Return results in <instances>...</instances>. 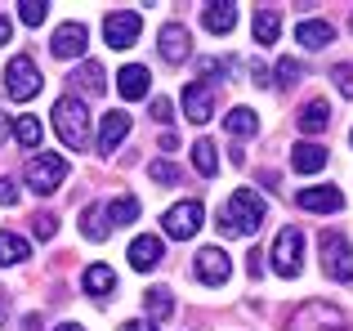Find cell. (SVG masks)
Returning a JSON list of instances; mask_svg holds the SVG:
<instances>
[{
    "label": "cell",
    "mask_w": 353,
    "mask_h": 331,
    "mask_svg": "<svg viewBox=\"0 0 353 331\" xmlns=\"http://www.w3.org/2000/svg\"><path fill=\"white\" fill-rule=\"evenodd\" d=\"M264 215H268L264 197H259L255 188H237L233 197H228L224 215H219V228H224L228 237H250V233H259Z\"/></svg>",
    "instance_id": "6da1fadb"
},
{
    "label": "cell",
    "mask_w": 353,
    "mask_h": 331,
    "mask_svg": "<svg viewBox=\"0 0 353 331\" xmlns=\"http://www.w3.org/2000/svg\"><path fill=\"white\" fill-rule=\"evenodd\" d=\"M54 130H59V139L68 143V148H85V139H90V112H85V103L72 99V94H63L59 103H54Z\"/></svg>",
    "instance_id": "7a4b0ae2"
},
{
    "label": "cell",
    "mask_w": 353,
    "mask_h": 331,
    "mask_svg": "<svg viewBox=\"0 0 353 331\" xmlns=\"http://www.w3.org/2000/svg\"><path fill=\"white\" fill-rule=\"evenodd\" d=\"M41 68H36L27 54H18V59H9V68H5V94L14 99V103H27V99H36L41 94Z\"/></svg>",
    "instance_id": "3957f363"
},
{
    "label": "cell",
    "mask_w": 353,
    "mask_h": 331,
    "mask_svg": "<svg viewBox=\"0 0 353 331\" xmlns=\"http://www.w3.org/2000/svg\"><path fill=\"white\" fill-rule=\"evenodd\" d=\"M340 327H345V314L327 300H304L286 323V331H340Z\"/></svg>",
    "instance_id": "277c9868"
},
{
    "label": "cell",
    "mask_w": 353,
    "mask_h": 331,
    "mask_svg": "<svg viewBox=\"0 0 353 331\" xmlns=\"http://www.w3.org/2000/svg\"><path fill=\"white\" fill-rule=\"evenodd\" d=\"M68 179V157L59 152H32L27 157V188L32 192H54Z\"/></svg>",
    "instance_id": "5b68a950"
},
{
    "label": "cell",
    "mask_w": 353,
    "mask_h": 331,
    "mask_svg": "<svg viewBox=\"0 0 353 331\" xmlns=\"http://www.w3.org/2000/svg\"><path fill=\"white\" fill-rule=\"evenodd\" d=\"M273 269L282 273V278H300V269H304V233L300 228H282V233H277Z\"/></svg>",
    "instance_id": "8992f818"
},
{
    "label": "cell",
    "mask_w": 353,
    "mask_h": 331,
    "mask_svg": "<svg viewBox=\"0 0 353 331\" xmlns=\"http://www.w3.org/2000/svg\"><path fill=\"white\" fill-rule=\"evenodd\" d=\"M322 269L336 282H353V246L345 233H322Z\"/></svg>",
    "instance_id": "52a82bcc"
},
{
    "label": "cell",
    "mask_w": 353,
    "mask_h": 331,
    "mask_svg": "<svg viewBox=\"0 0 353 331\" xmlns=\"http://www.w3.org/2000/svg\"><path fill=\"white\" fill-rule=\"evenodd\" d=\"M139 32H143V14L139 9H117V14L103 18V36L112 50H130L139 41Z\"/></svg>",
    "instance_id": "ba28073f"
},
{
    "label": "cell",
    "mask_w": 353,
    "mask_h": 331,
    "mask_svg": "<svg viewBox=\"0 0 353 331\" xmlns=\"http://www.w3.org/2000/svg\"><path fill=\"white\" fill-rule=\"evenodd\" d=\"M197 278L206 282V287H224V282L233 278V260H228L224 246H201L197 251Z\"/></svg>",
    "instance_id": "9c48e42d"
},
{
    "label": "cell",
    "mask_w": 353,
    "mask_h": 331,
    "mask_svg": "<svg viewBox=\"0 0 353 331\" xmlns=\"http://www.w3.org/2000/svg\"><path fill=\"white\" fill-rule=\"evenodd\" d=\"M161 228L170 237H179V242L197 237V228H201V201H179V206H170V210H165V219H161Z\"/></svg>",
    "instance_id": "30bf717a"
},
{
    "label": "cell",
    "mask_w": 353,
    "mask_h": 331,
    "mask_svg": "<svg viewBox=\"0 0 353 331\" xmlns=\"http://www.w3.org/2000/svg\"><path fill=\"white\" fill-rule=\"evenodd\" d=\"M183 112H188L192 126H206L210 117H215V90H210V81L183 86Z\"/></svg>",
    "instance_id": "8fae6325"
},
{
    "label": "cell",
    "mask_w": 353,
    "mask_h": 331,
    "mask_svg": "<svg viewBox=\"0 0 353 331\" xmlns=\"http://www.w3.org/2000/svg\"><path fill=\"white\" fill-rule=\"evenodd\" d=\"M85 41H90L85 23H63L59 32H54L50 50H54V59H77V54H85Z\"/></svg>",
    "instance_id": "7c38bea8"
},
{
    "label": "cell",
    "mask_w": 353,
    "mask_h": 331,
    "mask_svg": "<svg viewBox=\"0 0 353 331\" xmlns=\"http://www.w3.org/2000/svg\"><path fill=\"white\" fill-rule=\"evenodd\" d=\"M188 54H192L188 27H183V23H165V27H161V59H165V63H183Z\"/></svg>",
    "instance_id": "4fadbf2b"
},
{
    "label": "cell",
    "mask_w": 353,
    "mask_h": 331,
    "mask_svg": "<svg viewBox=\"0 0 353 331\" xmlns=\"http://www.w3.org/2000/svg\"><path fill=\"white\" fill-rule=\"evenodd\" d=\"M81 291H85V296H94V300L112 296V291H117V273H112V264H90V269L81 273Z\"/></svg>",
    "instance_id": "5bb4252c"
},
{
    "label": "cell",
    "mask_w": 353,
    "mask_h": 331,
    "mask_svg": "<svg viewBox=\"0 0 353 331\" xmlns=\"http://www.w3.org/2000/svg\"><path fill=\"white\" fill-rule=\"evenodd\" d=\"M148 86H152V72L139 68V63H130V68H121V72H117V90H121V99H143V94H148Z\"/></svg>",
    "instance_id": "9a60e30c"
},
{
    "label": "cell",
    "mask_w": 353,
    "mask_h": 331,
    "mask_svg": "<svg viewBox=\"0 0 353 331\" xmlns=\"http://www.w3.org/2000/svg\"><path fill=\"white\" fill-rule=\"evenodd\" d=\"M295 201H300V210H318V215H327V210L345 206V192H340V188H304Z\"/></svg>",
    "instance_id": "2e32d148"
},
{
    "label": "cell",
    "mask_w": 353,
    "mask_h": 331,
    "mask_svg": "<svg viewBox=\"0 0 353 331\" xmlns=\"http://www.w3.org/2000/svg\"><path fill=\"white\" fill-rule=\"evenodd\" d=\"M130 264H134L139 273L157 269V264H161V237H152V233L134 237V242H130Z\"/></svg>",
    "instance_id": "e0dca14e"
},
{
    "label": "cell",
    "mask_w": 353,
    "mask_h": 331,
    "mask_svg": "<svg viewBox=\"0 0 353 331\" xmlns=\"http://www.w3.org/2000/svg\"><path fill=\"white\" fill-rule=\"evenodd\" d=\"M295 126H300L304 134H322L331 126V108H327V99H309V103L300 108V117H295Z\"/></svg>",
    "instance_id": "ac0fdd59"
},
{
    "label": "cell",
    "mask_w": 353,
    "mask_h": 331,
    "mask_svg": "<svg viewBox=\"0 0 353 331\" xmlns=\"http://www.w3.org/2000/svg\"><path fill=\"white\" fill-rule=\"evenodd\" d=\"M327 166V148L322 143H295L291 148V170L295 174H313V170H322Z\"/></svg>",
    "instance_id": "d6986e66"
},
{
    "label": "cell",
    "mask_w": 353,
    "mask_h": 331,
    "mask_svg": "<svg viewBox=\"0 0 353 331\" xmlns=\"http://www.w3.org/2000/svg\"><path fill=\"white\" fill-rule=\"evenodd\" d=\"M295 41H300L304 50H322V45L336 41V32H331V23H322V18H304V23L295 27Z\"/></svg>",
    "instance_id": "ffe728a7"
},
{
    "label": "cell",
    "mask_w": 353,
    "mask_h": 331,
    "mask_svg": "<svg viewBox=\"0 0 353 331\" xmlns=\"http://www.w3.org/2000/svg\"><path fill=\"white\" fill-rule=\"evenodd\" d=\"M125 134H130V117L125 112H108L103 126H99V152H112Z\"/></svg>",
    "instance_id": "44dd1931"
},
{
    "label": "cell",
    "mask_w": 353,
    "mask_h": 331,
    "mask_svg": "<svg viewBox=\"0 0 353 331\" xmlns=\"http://www.w3.org/2000/svg\"><path fill=\"white\" fill-rule=\"evenodd\" d=\"M103 215H108V228L134 224V219H139V201L134 197H117V201H108V206H103Z\"/></svg>",
    "instance_id": "7402d4cb"
},
{
    "label": "cell",
    "mask_w": 353,
    "mask_h": 331,
    "mask_svg": "<svg viewBox=\"0 0 353 331\" xmlns=\"http://www.w3.org/2000/svg\"><path fill=\"white\" fill-rule=\"evenodd\" d=\"M201 23H206V32H233L237 23V9L233 5H206V14H201Z\"/></svg>",
    "instance_id": "603a6c76"
},
{
    "label": "cell",
    "mask_w": 353,
    "mask_h": 331,
    "mask_svg": "<svg viewBox=\"0 0 353 331\" xmlns=\"http://www.w3.org/2000/svg\"><path fill=\"white\" fill-rule=\"evenodd\" d=\"M81 233H85L90 242H103V237H108V215H103V206H85V210H81Z\"/></svg>",
    "instance_id": "cb8c5ba5"
},
{
    "label": "cell",
    "mask_w": 353,
    "mask_h": 331,
    "mask_svg": "<svg viewBox=\"0 0 353 331\" xmlns=\"http://www.w3.org/2000/svg\"><path fill=\"white\" fill-rule=\"evenodd\" d=\"M277 32H282V14H277V9H259V14H255V41L273 45Z\"/></svg>",
    "instance_id": "d4e9b609"
},
{
    "label": "cell",
    "mask_w": 353,
    "mask_h": 331,
    "mask_svg": "<svg viewBox=\"0 0 353 331\" xmlns=\"http://www.w3.org/2000/svg\"><path fill=\"white\" fill-rule=\"evenodd\" d=\"M192 166H197V174H206V179L219 170V152H215V143H210V139L192 143Z\"/></svg>",
    "instance_id": "484cf974"
},
{
    "label": "cell",
    "mask_w": 353,
    "mask_h": 331,
    "mask_svg": "<svg viewBox=\"0 0 353 331\" xmlns=\"http://www.w3.org/2000/svg\"><path fill=\"white\" fill-rule=\"evenodd\" d=\"M27 255H32V246L18 233H0V264H23Z\"/></svg>",
    "instance_id": "4316f807"
},
{
    "label": "cell",
    "mask_w": 353,
    "mask_h": 331,
    "mask_svg": "<svg viewBox=\"0 0 353 331\" xmlns=\"http://www.w3.org/2000/svg\"><path fill=\"white\" fill-rule=\"evenodd\" d=\"M14 139L23 143V148H41V139H45L41 121H36V117H18L14 121Z\"/></svg>",
    "instance_id": "83f0119b"
},
{
    "label": "cell",
    "mask_w": 353,
    "mask_h": 331,
    "mask_svg": "<svg viewBox=\"0 0 353 331\" xmlns=\"http://www.w3.org/2000/svg\"><path fill=\"white\" fill-rule=\"evenodd\" d=\"M143 305H148V314H152V318H170V309H174L170 287H152V291H143Z\"/></svg>",
    "instance_id": "f1b7e54d"
},
{
    "label": "cell",
    "mask_w": 353,
    "mask_h": 331,
    "mask_svg": "<svg viewBox=\"0 0 353 331\" xmlns=\"http://www.w3.org/2000/svg\"><path fill=\"white\" fill-rule=\"evenodd\" d=\"M224 130L228 134H255V112H250V108H233V112L224 117Z\"/></svg>",
    "instance_id": "f546056e"
},
{
    "label": "cell",
    "mask_w": 353,
    "mask_h": 331,
    "mask_svg": "<svg viewBox=\"0 0 353 331\" xmlns=\"http://www.w3.org/2000/svg\"><path fill=\"white\" fill-rule=\"evenodd\" d=\"M81 90H85V94H103V68H99V63H81Z\"/></svg>",
    "instance_id": "4dcf8cb0"
},
{
    "label": "cell",
    "mask_w": 353,
    "mask_h": 331,
    "mask_svg": "<svg viewBox=\"0 0 353 331\" xmlns=\"http://www.w3.org/2000/svg\"><path fill=\"white\" fill-rule=\"evenodd\" d=\"M18 18H23L27 27H41L45 18H50V5H41V0H23V5H18Z\"/></svg>",
    "instance_id": "1f68e13d"
},
{
    "label": "cell",
    "mask_w": 353,
    "mask_h": 331,
    "mask_svg": "<svg viewBox=\"0 0 353 331\" xmlns=\"http://www.w3.org/2000/svg\"><path fill=\"white\" fill-rule=\"evenodd\" d=\"M148 179H157V183H179V166H174V161H148Z\"/></svg>",
    "instance_id": "d6a6232c"
},
{
    "label": "cell",
    "mask_w": 353,
    "mask_h": 331,
    "mask_svg": "<svg viewBox=\"0 0 353 331\" xmlns=\"http://www.w3.org/2000/svg\"><path fill=\"white\" fill-rule=\"evenodd\" d=\"M300 77H304V63H295V59H282V63H277V81H282V86H295Z\"/></svg>",
    "instance_id": "836d02e7"
},
{
    "label": "cell",
    "mask_w": 353,
    "mask_h": 331,
    "mask_svg": "<svg viewBox=\"0 0 353 331\" xmlns=\"http://www.w3.org/2000/svg\"><path fill=\"white\" fill-rule=\"evenodd\" d=\"M32 228H36V237H54V233H59V219H54V215H36Z\"/></svg>",
    "instance_id": "e575fe53"
},
{
    "label": "cell",
    "mask_w": 353,
    "mask_h": 331,
    "mask_svg": "<svg viewBox=\"0 0 353 331\" xmlns=\"http://www.w3.org/2000/svg\"><path fill=\"white\" fill-rule=\"evenodd\" d=\"M331 77H336V86H340V94H349L353 99V68H345V63H340L336 72H331Z\"/></svg>",
    "instance_id": "d590c367"
},
{
    "label": "cell",
    "mask_w": 353,
    "mask_h": 331,
    "mask_svg": "<svg viewBox=\"0 0 353 331\" xmlns=\"http://www.w3.org/2000/svg\"><path fill=\"white\" fill-rule=\"evenodd\" d=\"M14 201H18V183L9 174H0V206H14Z\"/></svg>",
    "instance_id": "8d00e7d4"
},
{
    "label": "cell",
    "mask_w": 353,
    "mask_h": 331,
    "mask_svg": "<svg viewBox=\"0 0 353 331\" xmlns=\"http://www.w3.org/2000/svg\"><path fill=\"white\" fill-rule=\"evenodd\" d=\"M152 117H157V121H170V117H174V108H170V99H152Z\"/></svg>",
    "instance_id": "74e56055"
},
{
    "label": "cell",
    "mask_w": 353,
    "mask_h": 331,
    "mask_svg": "<svg viewBox=\"0 0 353 331\" xmlns=\"http://www.w3.org/2000/svg\"><path fill=\"white\" fill-rule=\"evenodd\" d=\"M246 269H250V278H259V273H264V260H259V251L246 255Z\"/></svg>",
    "instance_id": "f35d334b"
},
{
    "label": "cell",
    "mask_w": 353,
    "mask_h": 331,
    "mask_svg": "<svg viewBox=\"0 0 353 331\" xmlns=\"http://www.w3.org/2000/svg\"><path fill=\"white\" fill-rule=\"evenodd\" d=\"M121 331H157L152 323H139V318H130V323H121Z\"/></svg>",
    "instance_id": "ab89813d"
},
{
    "label": "cell",
    "mask_w": 353,
    "mask_h": 331,
    "mask_svg": "<svg viewBox=\"0 0 353 331\" xmlns=\"http://www.w3.org/2000/svg\"><path fill=\"white\" fill-rule=\"evenodd\" d=\"M250 81H255V86H268V72H264V68L255 63V68H250Z\"/></svg>",
    "instance_id": "60d3db41"
},
{
    "label": "cell",
    "mask_w": 353,
    "mask_h": 331,
    "mask_svg": "<svg viewBox=\"0 0 353 331\" xmlns=\"http://www.w3.org/2000/svg\"><path fill=\"white\" fill-rule=\"evenodd\" d=\"M45 323H41V314H32V318H27V323H23V331H41Z\"/></svg>",
    "instance_id": "b9f144b4"
},
{
    "label": "cell",
    "mask_w": 353,
    "mask_h": 331,
    "mask_svg": "<svg viewBox=\"0 0 353 331\" xmlns=\"http://www.w3.org/2000/svg\"><path fill=\"white\" fill-rule=\"evenodd\" d=\"M9 32H14V27H9V18H5V14H0V45H5V41H9Z\"/></svg>",
    "instance_id": "7bdbcfd3"
},
{
    "label": "cell",
    "mask_w": 353,
    "mask_h": 331,
    "mask_svg": "<svg viewBox=\"0 0 353 331\" xmlns=\"http://www.w3.org/2000/svg\"><path fill=\"white\" fill-rule=\"evenodd\" d=\"M5 323H9V300L0 296V327H5Z\"/></svg>",
    "instance_id": "ee69618b"
},
{
    "label": "cell",
    "mask_w": 353,
    "mask_h": 331,
    "mask_svg": "<svg viewBox=\"0 0 353 331\" xmlns=\"http://www.w3.org/2000/svg\"><path fill=\"white\" fill-rule=\"evenodd\" d=\"M5 134H9V126H5V112H0V143H5Z\"/></svg>",
    "instance_id": "f6af8a7d"
},
{
    "label": "cell",
    "mask_w": 353,
    "mask_h": 331,
    "mask_svg": "<svg viewBox=\"0 0 353 331\" xmlns=\"http://www.w3.org/2000/svg\"><path fill=\"white\" fill-rule=\"evenodd\" d=\"M59 331H81V327H77V323H63V327H59Z\"/></svg>",
    "instance_id": "bcb514c9"
},
{
    "label": "cell",
    "mask_w": 353,
    "mask_h": 331,
    "mask_svg": "<svg viewBox=\"0 0 353 331\" xmlns=\"http://www.w3.org/2000/svg\"><path fill=\"white\" fill-rule=\"evenodd\" d=\"M340 331H349V327H340Z\"/></svg>",
    "instance_id": "7dc6e473"
}]
</instances>
